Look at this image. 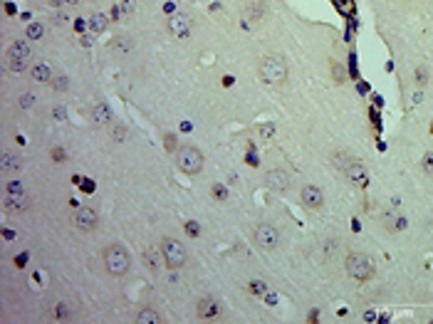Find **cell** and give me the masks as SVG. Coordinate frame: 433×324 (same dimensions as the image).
I'll return each instance as SVG.
<instances>
[{"label":"cell","instance_id":"obj_1","mask_svg":"<svg viewBox=\"0 0 433 324\" xmlns=\"http://www.w3.org/2000/svg\"><path fill=\"white\" fill-rule=\"evenodd\" d=\"M102 258H104V267H107V272L114 275V277L127 275L129 267H131V258H129L127 248H122L119 242H114V245H107L104 253H102Z\"/></svg>","mask_w":433,"mask_h":324},{"label":"cell","instance_id":"obj_2","mask_svg":"<svg viewBox=\"0 0 433 324\" xmlns=\"http://www.w3.org/2000/svg\"><path fill=\"white\" fill-rule=\"evenodd\" d=\"M344 270L351 280H357V282H367L374 277L376 267L371 262V258L367 253H349L346 260H344Z\"/></svg>","mask_w":433,"mask_h":324},{"label":"cell","instance_id":"obj_3","mask_svg":"<svg viewBox=\"0 0 433 324\" xmlns=\"http://www.w3.org/2000/svg\"><path fill=\"white\" fill-rule=\"evenodd\" d=\"M258 74L265 85H282L287 79V65L280 57H262L260 67H258Z\"/></svg>","mask_w":433,"mask_h":324},{"label":"cell","instance_id":"obj_4","mask_svg":"<svg viewBox=\"0 0 433 324\" xmlns=\"http://www.w3.org/2000/svg\"><path fill=\"white\" fill-rule=\"evenodd\" d=\"M161 258H164L166 267L181 270V267L186 265V260H188V250H186V245H183L181 240H176V238H164V240H161Z\"/></svg>","mask_w":433,"mask_h":324},{"label":"cell","instance_id":"obj_5","mask_svg":"<svg viewBox=\"0 0 433 324\" xmlns=\"http://www.w3.org/2000/svg\"><path fill=\"white\" fill-rule=\"evenodd\" d=\"M176 166H178L183 173H188V176L201 173V169H203V153H201V149H195V146H191V144L181 146V149L176 151Z\"/></svg>","mask_w":433,"mask_h":324},{"label":"cell","instance_id":"obj_6","mask_svg":"<svg viewBox=\"0 0 433 324\" xmlns=\"http://www.w3.org/2000/svg\"><path fill=\"white\" fill-rule=\"evenodd\" d=\"M255 242L262 250H275L280 245V230L275 225H270V223H260L255 228Z\"/></svg>","mask_w":433,"mask_h":324},{"label":"cell","instance_id":"obj_7","mask_svg":"<svg viewBox=\"0 0 433 324\" xmlns=\"http://www.w3.org/2000/svg\"><path fill=\"white\" fill-rule=\"evenodd\" d=\"M300 200H302V206H304V208H309V211H320V208L325 206V193H322L320 186L307 183V186H302V191H300Z\"/></svg>","mask_w":433,"mask_h":324},{"label":"cell","instance_id":"obj_8","mask_svg":"<svg viewBox=\"0 0 433 324\" xmlns=\"http://www.w3.org/2000/svg\"><path fill=\"white\" fill-rule=\"evenodd\" d=\"M290 173L287 171H282V169H270L267 173H265V186L272 191V193H285V191H290Z\"/></svg>","mask_w":433,"mask_h":324},{"label":"cell","instance_id":"obj_9","mask_svg":"<svg viewBox=\"0 0 433 324\" xmlns=\"http://www.w3.org/2000/svg\"><path fill=\"white\" fill-rule=\"evenodd\" d=\"M97 223H99V216H97L94 208H80V211H77V216H74V228L82 230V233L94 230Z\"/></svg>","mask_w":433,"mask_h":324},{"label":"cell","instance_id":"obj_10","mask_svg":"<svg viewBox=\"0 0 433 324\" xmlns=\"http://www.w3.org/2000/svg\"><path fill=\"white\" fill-rule=\"evenodd\" d=\"M195 312H198V317L201 319H206V322H213V319H220V304L213 300V297H203L198 304H195Z\"/></svg>","mask_w":433,"mask_h":324},{"label":"cell","instance_id":"obj_11","mask_svg":"<svg viewBox=\"0 0 433 324\" xmlns=\"http://www.w3.org/2000/svg\"><path fill=\"white\" fill-rule=\"evenodd\" d=\"M344 176L354 183V186H359V188H364L367 183H369V176H367V169H364V164L357 158L354 164H349V169L344 171Z\"/></svg>","mask_w":433,"mask_h":324},{"label":"cell","instance_id":"obj_12","mask_svg":"<svg viewBox=\"0 0 433 324\" xmlns=\"http://www.w3.org/2000/svg\"><path fill=\"white\" fill-rule=\"evenodd\" d=\"M171 32L176 35V37H181V40H186V37H191V18L186 15V13H176L173 18H171Z\"/></svg>","mask_w":433,"mask_h":324},{"label":"cell","instance_id":"obj_13","mask_svg":"<svg viewBox=\"0 0 433 324\" xmlns=\"http://www.w3.org/2000/svg\"><path fill=\"white\" fill-rule=\"evenodd\" d=\"M30 55H32V50H30V45L25 43V40H18V43H13L10 45V50H8V60H30Z\"/></svg>","mask_w":433,"mask_h":324},{"label":"cell","instance_id":"obj_14","mask_svg":"<svg viewBox=\"0 0 433 324\" xmlns=\"http://www.w3.org/2000/svg\"><path fill=\"white\" fill-rule=\"evenodd\" d=\"M357 161V156L354 153H349V151H337V153H332V166L337 169V171H346L349 169V164H354Z\"/></svg>","mask_w":433,"mask_h":324},{"label":"cell","instance_id":"obj_15","mask_svg":"<svg viewBox=\"0 0 433 324\" xmlns=\"http://www.w3.org/2000/svg\"><path fill=\"white\" fill-rule=\"evenodd\" d=\"M5 211L8 213H22L27 208V198L25 195H5Z\"/></svg>","mask_w":433,"mask_h":324},{"label":"cell","instance_id":"obj_16","mask_svg":"<svg viewBox=\"0 0 433 324\" xmlns=\"http://www.w3.org/2000/svg\"><path fill=\"white\" fill-rule=\"evenodd\" d=\"M381 223H384V228L389 230V233H393V230H401L406 223H404V218L399 216V213H391V211H386L384 216H381Z\"/></svg>","mask_w":433,"mask_h":324},{"label":"cell","instance_id":"obj_17","mask_svg":"<svg viewBox=\"0 0 433 324\" xmlns=\"http://www.w3.org/2000/svg\"><path fill=\"white\" fill-rule=\"evenodd\" d=\"M0 166H3L5 173H18L22 169V158L15 156V153H3V161H0Z\"/></svg>","mask_w":433,"mask_h":324},{"label":"cell","instance_id":"obj_18","mask_svg":"<svg viewBox=\"0 0 433 324\" xmlns=\"http://www.w3.org/2000/svg\"><path fill=\"white\" fill-rule=\"evenodd\" d=\"M92 119L97 121V124H109V121L114 119V114H111V109H109V104H104V102H99L94 109H92Z\"/></svg>","mask_w":433,"mask_h":324},{"label":"cell","instance_id":"obj_19","mask_svg":"<svg viewBox=\"0 0 433 324\" xmlns=\"http://www.w3.org/2000/svg\"><path fill=\"white\" fill-rule=\"evenodd\" d=\"M32 79H37V82H50V79H52V69L45 62H37L32 67Z\"/></svg>","mask_w":433,"mask_h":324},{"label":"cell","instance_id":"obj_20","mask_svg":"<svg viewBox=\"0 0 433 324\" xmlns=\"http://www.w3.org/2000/svg\"><path fill=\"white\" fill-rule=\"evenodd\" d=\"M136 322H139V324H159L161 317L156 314L153 309H141V312L136 314Z\"/></svg>","mask_w":433,"mask_h":324},{"label":"cell","instance_id":"obj_21","mask_svg":"<svg viewBox=\"0 0 433 324\" xmlns=\"http://www.w3.org/2000/svg\"><path fill=\"white\" fill-rule=\"evenodd\" d=\"M262 13H265V5L260 3V0H255V3H250L248 10H245V20H260Z\"/></svg>","mask_w":433,"mask_h":324},{"label":"cell","instance_id":"obj_22","mask_svg":"<svg viewBox=\"0 0 433 324\" xmlns=\"http://www.w3.org/2000/svg\"><path fill=\"white\" fill-rule=\"evenodd\" d=\"M107 22H109V20H107L104 13H94V15L89 18V30H92V32H102V30L107 27Z\"/></svg>","mask_w":433,"mask_h":324},{"label":"cell","instance_id":"obj_23","mask_svg":"<svg viewBox=\"0 0 433 324\" xmlns=\"http://www.w3.org/2000/svg\"><path fill=\"white\" fill-rule=\"evenodd\" d=\"M5 195H25L22 181H20V178H10V181L5 183Z\"/></svg>","mask_w":433,"mask_h":324},{"label":"cell","instance_id":"obj_24","mask_svg":"<svg viewBox=\"0 0 433 324\" xmlns=\"http://www.w3.org/2000/svg\"><path fill=\"white\" fill-rule=\"evenodd\" d=\"M50 85H52L55 92H67V89H69V79H67L65 74H57V77L50 79Z\"/></svg>","mask_w":433,"mask_h":324},{"label":"cell","instance_id":"obj_25","mask_svg":"<svg viewBox=\"0 0 433 324\" xmlns=\"http://www.w3.org/2000/svg\"><path fill=\"white\" fill-rule=\"evenodd\" d=\"M25 35H27V40H40V37L45 35V27H43L40 22H30L27 30H25Z\"/></svg>","mask_w":433,"mask_h":324},{"label":"cell","instance_id":"obj_26","mask_svg":"<svg viewBox=\"0 0 433 324\" xmlns=\"http://www.w3.org/2000/svg\"><path fill=\"white\" fill-rule=\"evenodd\" d=\"M248 290H250V295H255V297H265L267 295V285L262 280H253L250 285H248Z\"/></svg>","mask_w":433,"mask_h":324},{"label":"cell","instance_id":"obj_27","mask_svg":"<svg viewBox=\"0 0 433 324\" xmlns=\"http://www.w3.org/2000/svg\"><path fill=\"white\" fill-rule=\"evenodd\" d=\"M69 317H72L69 307H67L65 302H57V304H55V319H60V322H67Z\"/></svg>","mask_w":433,"mask_h":324},{"label":"cell","instance_id":"obj_28","mask_svg":"<svg viewBox=\"0 0 433 324\" xmlns=\"http://www.w3.org/2000/svg\"><path fill=\"white\" fill-rule=\"evenodd\" d=\"M258 134H260V139L270 141V139L275 136V124H272V121H267V124H260V127H258Z\"/></svg>","mask_w":433,"mask_h":324},{"label":"cell","instance_id":"obj_29","mask_svg":"<svg viewBox=\"0 0 433 324\" xmlns=\"http://www.w3.org/2000/svg\"><path fill=\"white\" fill-rule=\"evenodd\" d=\"M144 260H146V265H149L153 272L159 270V255H156L153 250H146V253H144Z\"/></svg>","mask_w":433,"mask_h":324},{"label":"cell","instance_id":"obj_30","mask_svg":"<svg viewBox=\"0 0 433 324\" xmlns=\"http://www.w3.org/2000/svg\"><path fill=\"white\" fill-rule=\"evenodd\" d=\"M211 193H213L216 200H228V188H225L223 183H216V186L211 188Z\"/></svg>","mask_w":433,"mask_h":324},{"label":"cell","instance_id":"obj_31","mask_svg":"<svg viewBox=\"0 0 433 324\" xmlns=\"http://www.w3.org/2000/svg\"><path fill=\"white\" fill-rule=\"evenodd\" d=\"M421 169H423V173H428V176H433V153L428 151V153H423V161H421Z\"/></svg>","mask_w":433,"mask_h":324},{"label":"cell","instance_id":"obj_32","mask_svg":"<svg viewBox=\"0 0 433 324\" xmlns=\"http://www.w3.org/2000/svg\"><path fill=\"white\" fill-rule=\"evenodd\" d=\"M32 104H35V94H30V92H25V94L18 99V107H20V109H30Z\"/></svg>","mask_w":433,"mask_h":324},{"label":"cell","instance_id":"obj_33","mask_svg":"<svg viewBox=\"0 0 433 324\" xmlns=\"http://www.w3.org/2000/svg\"><path fill=\"white\" fill-rule=\"evenodd\" d=\"M413 77H416V85L423 87V85L428 82V69H426V67H416V74H413Z\"/></svg>","mask_w":433,"mask_h":324},{"label":"cell","instance_id":"obj_34","mask_svg":"<svg viewBox=\"0 0 433 324\" xmlns=\"http://www.w3.org/2000/svg\"><path fill=\"white\" fill-rule=\"evenodd\" d=\"M332 74H334V79H337L339 85H342L344 79H346V77H344V69H342V65H337V62H332Z\"/></svg>","mask_w":433,"mask_h":324},{"label":"cell","instance_id":"obj_35","mask_svg":"<svg viewBox=\"0 0 433 324\" xmlns=\"http://www.w3.org/2000/svg\"><path fill=\"white\" fill-rule=\"evenodd\" d=\"M186 233H188L191 238H198V233H201V225H198V223H193V220H188V223H186Z\"/></svg>","mask_w":433,"mask_h":324},{"label":"cell","instance_id":"obj_36","mask_svg":"<svg viewBox=\"0 0 433 324\" xmlns=\"http://www.w3.org/2000/svg\"><path fill=\"white\" fill-rule=\"evenodd\" d=\"M52 119H55V121H65V119H67L65 107H52Z\"/></svg>","mask_w":433,"mask_h":324},{"label":"cell","instance_id":"obj_37","mask_svg":"<svg viewBox=\"0 0 433 324\" xmlns=\"http://www.w3.org/2000/svg\"><path fill=\"white\" fill-rule=\"evenodd\" d=\"M25 67H27L25 60H10V69H13V72H22Z\"/></svg>","mask_w":433,"mask_h":324},{"label":"cell","instance_id":"obj_38","mask_svg":"<svg viewBox=\"0 0 433 324\" xmlns=\"http://www.w3.org/2000/svg\"><path fill=\"white\" fill-rule=\"evenodd\" d=\"M52 161H57V164L67 161V158H65V151H62V149H52Z\"/></svg>","mask_w":433,"mask_h":324},{"label":"cell","instance_id":"obj_39","mask_svg":"<svg viewBox=\"0 0 433 324\" xmlns=\"http://www.w3.org/2000/svg\"><path fill=\"white\" fill-rule=\"evenodd\" d=\"M25 262H27V255H20V258H18V260H15V265H18V267H22V265H25Z\"/></svg>","mask_w":433,"mask_h":324},{"label":"cell","instance_id":"obj_40","mask_svg":"<svg viewBox=\"0 0 433 324\" xmlns=\"http://www.w3.org/2000/svg\"><path fill=\"white\" fill-rule=\"evenodd\" d=\"M65 22H67L65 15H57V18H55V25H65Z\"/></svg>","mask_w":433,"mask_h":324},{"label":"cell","instance_id":"obj_41","mask_svg":"<svg viewBox=\"0 0 433 324\" xmlns=\"http://www.w3.org/2000/svg\"><path fill=\"white\" fill-rule=\"evenodd\" d=\"M65 3H67V5H80L82 0H65Z\"/></svg>","mask_w":433,"mask_h":324},{"label":"cell","instance_id":"obj_42","mask_svg":"<svg viewBox=\"0 0 433 324\" xmlns=\"http://www.w3.org/2000/svg\"><path fill=\"white\" fill-rule=\"evenodd\" d=\"M65 0H50V5H62Z\"/></svg>","mask_w":433,"mask_h":324}]
</instances>
